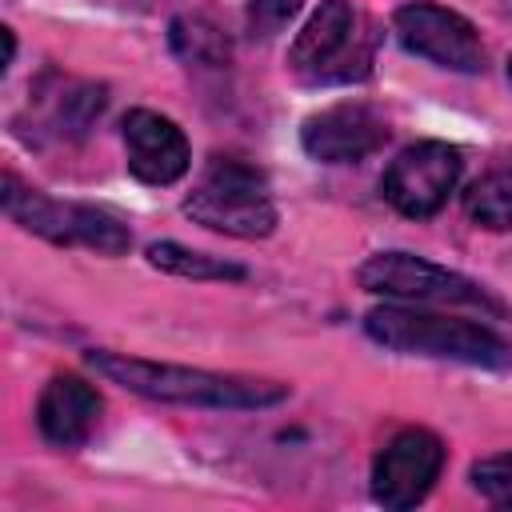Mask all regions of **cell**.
I'll list each match as a JSON object with an SVG mask.
<instances>
[{"mask_svg": "<svg viewBox=\"0 0 512 512\" xmlns=\"http://www.w3.org/2000/svg\"><path fill=\"white\" fill-rule=\"evenodd\" d=\"M148 264L160 268V272L184 276V280H244V268L240 264L220 260V256H208V252H196V248H184L176 240L148 244Z\"/></svg>", "mask_w": 512, "mask_h": 512, "instance_id": "cell-13", "label": "cell"}, {"mask_svg": "<svg viewBox=\"0 0 512 512\" xmlns=\"http://www.w3.org/2000/svg\"><path fill=\"white\" fill-rule=\"evenodd\" d=\"M460 148L444 144V140H420V144H408L388 168H384V180H380V192L384 200L400 212V216H412V220H428L436 216L448 196L456 192L460 184Z\"/></svg>", "mask_w": 512, "mask_h": 512, "instance_id": "cell-7", "label": "cell"}, {"mask_svg": "<svg viewBox=\"0 0 512 512\" xmlns=\"http://www.w3.org/2000/svg\"><path fill=\"white\" fill-rule=\"evenodd\" d=\"M464 212L480 228H492V232L512 228V168H496L480 176L464 192Z\"/></svg>", "mask_w": 512, "mask_h": 512, "instance_id": "cell-14", "label": "cell"}, {"mask_svg": "<svg viewBox=\"0 0 512 512\" xmlns=\"http://www.w3.org/2000/svg\"><path fill=\"white\" fill-rule=\"evenodd\" d=\"M360 288L372 296H388L400 304H464L488 316H504V304L472 276L432 264L412 252H376L356 272Z\"/></svg>", "mask_w": 512, "mask_h": 512, "instance_id": "cell-6", "label": "cell"}, {"mask_svg": "<svg viewBox=\"0 0 512 512\" xmlns=\"http://www.w3.org/2000/svg\"><path fill=\"white\" fill-rule=\"evenodd\" d=\"M124 152H128V172L152 188L176 184L192 164L184 132L168 116L148 108H132L124 116Z\"/></svg>", "mask_w": 512, "mask_h": 512, "instance_id": "cell-11", "label": "cell"}, {"mask_svg": "<svg viewBox=\"0 0 512 512\" xmlns=\"http://www.w3.org/2000/svg\"><path fill=\"white\" fill-rule=\"evenodd\" d=\"M184 216L240 240H260V236H272L276 228V204L264 172L232 156L208 160L200 184L184 200Z\"/></svg>", "mask_w": 512, "mask_h": 512, "instance_id": "cell-4", "label": "cell"}, {"mask_svg": "<svg viewBox=\"0 0 512 512\" xmlns=\"http://www.w3.org/2000/svg\"><path fill=\"white\" fill-rule=\"evenodd\" d=\"M304 0H252L248 4V32L256 40H272L296 12Z\"/></svg>", "mask_w": 512, "mask_h": 512, "instance_id": "cell-17", "label": "cell"}, {"mask_svg": "<svg viewBox=\"0 0 512 512\" xmlns=\"http://www.w3.org/2000/svg\"><path fill=\"white\" fill-rule=\"evenodd\" d=\"M392 28L400 36V44L448 72H480L484 68V44L480 32L452 8L440 4H404L392 16Z\"/></svg>", "mask_w": 512, "mask_h": 512, "instance_id": "cell-9", "label": "cell"}, {"mask_svg": "<svg viewBox=\"0 0 512 512\" xmlns=\"http://www.w3.org/2000/svg\"><path fill=\"white\" fill-rule=\"evenodd\" d=\"M100 408H104V400L84 376L60 372L44 384V392L36 400V428L56 448H80L92 436Z\"/></svg>", "mask_w": 512, "mask_h": 512, "instance_id": "cell-12", "label": "cell"}, {"mask_svg": "<svg viewBox=\"0 0 512 512\" xmlns=\"http://www.w3.org/2000/svg\"><path fill=\"white\" fill-rule=\"evenodd\" d=\"M472 484L492 508L512 512V452H496L472 464Z\"/></svg>", "mask_w": 512, "mask_h": 512, "instance_id": "cell-16", "label": "cell"}, {"mask_svg": "<svg viewBox=\"0 0 512 512\" xmlns=\"http://www.w3.org/2000/svg\"><path fill=\"white\" fill-rule=\"evenodd\" d=\"M388 140V120L360 100H344L332 108H320L304 120L300 144L320 164H356L372 156Z\"/></svg>", "mask_w": 512, "mask_h": 512, "instance_id": "cell-10", "label": "cell"}, {"mask_svg": "<svg viewBox=\"0 0 512 512\" xmlns=\"http://www.w3.org/2000/svg\"><path fill=\"white\" fill-rule=\"evenodd\" d=\"M508 76H512V60H508Z\"/></svg>", "mask_w": 512, "mask_h": 512, "instance_id": "cell-19", "label": "cell"}, {"mask_svg": "<svg viewBox=\"0 0 512 512\" xmlns=\"http://www.w3.org/2000/svg\"><path fill=\"white\" fill-rule=\"evenodd\" d=\"M376 36L348 0H324L288 48V68L304 84H352L372 68Z\"/></svg>", "mask_w": 512, "mask_h": 512, "instance_id": "cell-3", "label": "cell"}, {"mask_svg": "<svg viewBox=\"0 0 512 512\" xmlns=\"http://www.w3.org/2000/svg\"><path fill=\"white\" fill-rule=\"evenodd\" d=\"M0 36H4V64H0V72H8L12 56H16V36H12V28H0Z\"/></svg>", "mask_w": 512, "mask_h": 512, "instance_id": "cell-18", "label": "cell"}, {"mask_svg": "<svg viewBox=\"0 0 512 512\" xmlns=\"http://www.w3.org/2000/svg\"><path fill=\"white\" fill-rule=\"evenodd\" d=\"M88 364L104 372L112 384L168 404H196V408H272L288 400V384L280 380H256L236 372H208L188 364H164V360H140L128 352H88Z\"/></svg>", "mask_w": 512, "mask_h": 512, "instance_id": "cell-1", "label": "cell"}, {"mask_svg": "<svg viewBox=\"0 0 512 512\" xmlns=\"http://www.w3.org/2000/svg\"><path fill=\"white\" fill-rule=\"evenodd\" d=\"M172 48L188 64H204V68L228 64V40H224V32L216 24H208V20H200V16L172 20Z\"/></svg>", "mask_w": 512, "mask_h": 512, "instance_id": "cell-15", "label": "cell"}, {"mask_svg": "<svg viewBox=\"0 0 512 512\" xmlns=\"http://www.w3.org/2000/svg\"><path fill=\"white\" fill-rule=\"evenodd\" d=\"M0 200H4L8 220H16L20 228H28L52 244H80V248H92L100 256H120L132 248L128 224L116 220L112 212H104L96 204L52 200L40 188H28L16 172H4Z\"/></svg>", "mask_w": 512, "mask_h": 512, "instance_id": "cell-5", "label": "cell"}, {"mask_svg": "<svg viewBox=\"0 0 512 512\" xmlns=\"http://www.w3.org/2000/svg\"><path fill=\"white\" fill-rule=\"evenodd\" d=\"M364 332L376 344L404 352V356L460 360V364H476V368H508L512 364V344L480 320L384 304V308H372L364 316Z\"/></svg>", "mask_w": 512, "mask_h": 512, "instance_id": "cell-2", "label": "cell"}, {"mask_svg": "<svg viewBox=\"0 0 512 512\" xmlns=\"http://www.w3.org/2000/svg\"><path fill=\"white\" fill-rule=\"evenodd\" d=\"M444 468V444L436 432L428 428H404L396 432L380 452H376V464H372V496L376 504L384 508H416L436 476Z\"/></svg>", "mask_w": 512, "mask_h": 512, "instance_id": "cell-8", "label": "cell"}]
</instances>
